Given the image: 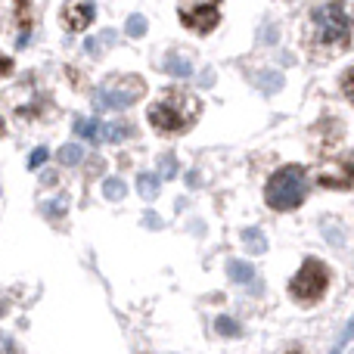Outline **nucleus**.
I'll return each instance as SVG.
<instances>
[{
  "label": "nucleus",
  "mask_w": 354,
  "mask_h": 354,
  "mask_svg": "<svg viewBox=\"0 0 354 354\" xmlns=\"http://www.w3.org/2000/svg\"><path fill=\"white\" fill-rule=\"evenodd\" d=\"M351 37V25L342 6H317L314 10V44L326 50H345Z\"/></svg>",
  "instance_id": "3"
},
{
  "label": "nucleus",
  "mask_w": 354,
  "mask_h": 354,
  "mask_svg": "<svg viewBox=\"0 0 354 354\" xmlns=\"http://www.w3.org/2000/svg\"><path fill=\"white\" fill-rule=\"evenodd\" d=\"M12 72V59H6V56H0V75H10Z\"/></svg>",
  "instance_id": "8"
},
{
  "label": "nucleus",
  "mask_w": 354,
  "mask_h": 354,
  "mask_svg": "<svg viewBox=\"0 0 354 354\" xmlns=\"http://www.w3.org/2000/svg\"><path fill=\"white\" fill-rule=\"evenodd\" d=\"M308 189H311V180H308V171L299 165H286L280 171H274V177L264 187V202H268L274 212H292L305 202Z\"/></svg>",
  "instance_id": "2"
},
{
  "label": "nucleus",
  "mask_w": 354,
  "mask_h": 354,
  "mask_svg": "<svg viewBox=\"0 0 354 354\" xmlns=\"http://www.w3.org/2000/svg\"><path fill=\"white\" fill-rule=\"evenodd\" d=\"M292 354H299V351H292Z\"/></svg>",
  "instance_id": "9"
},
{
  "label": "nucleus",
  "mask_w": 354,
  "mask_h": 354,
  "mask_svg": "<svg viewBox=\"0 0 354 354\" xmlns=\"http://www.w3.org/2000/svg\"><path fill=\"white\" fill-rule=\"evenodd\" d=\"M177 12H180V22L193 28L196 35H208L221 22V6L214 3H180Z\"/></svg>",
  "instance_id": "5"
},
{
  "label": "nucleus",
  "mask_w": 354,
  "mask_h": 354,
  "mask_svg": "<svg viewBox=\"0 0 354 354\" xmlns=\"http://www.w3.org/2000/svg\"><path fill=\"white\" fill-rule=\"evenodd\" d=\"M342 93L348 97V103L354 106V68H348V72L342 75Z\"/></svg>",
  "instance_id": "7"
},
{
  "label": "nucleus",
  "mask_w": 354,
  "mask_h": 354,
  "mask_svg": "<svg viewBox=\"0 0 354 354\" xmlns=\"http://www.w3.org/2000/svg\"><path fill=\"white\" fill-rule=\"evenodd\" d=\"M199 109L202 106L196 100V93L183 91V87H171V91L162 93V100H156L149 106L147 115H149V124L156 131H162V134H180V131H187L196 122Z\"/></svg>",
  "instance_id": "1"
},
{
  "label": "nucleus",
  "mask_w": 354,
  "mask_h": 354,
  "mask_svg": "<svg viewBox=\"0 0 354 354\" xmlns=\"http://www.w3.org/2000/svg\"><path fill=\"white\" fill-rule=\"evenodd\" d=\"M93 19V6L91 3H66L62 6V25L68 31H84Z\"/></svg>",
  "instance_id": "6"
},
{
  "label": "nucleus",
  "mask_w": 354,
  "mask_h": 354,
  "mask_svg": "<svg viewBox=\"0 0 354 354\" xmlns=\"http://www.w3.org/2000/svg\"><path fill=\"white\" fill-rule=\"evenodd\" d=\"M326 286H330V270H326V264L317 261V258H308L299 274L292 277V283H289V292H292V299L299 301V305H314V301L326 292Z\"/></svg>",
  "instance_id": "4"
}]
</instances>
